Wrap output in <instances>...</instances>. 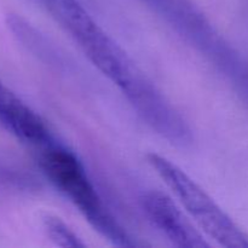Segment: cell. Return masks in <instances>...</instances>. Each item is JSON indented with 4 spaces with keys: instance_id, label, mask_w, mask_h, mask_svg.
Here are the masks:
<instances>
[{
    "instance_id": "obj_1",
    "label": "cell",
    "mask_w": 248,
    "mask_h": 248,
    "mask_svg": "<svg viewBox=\"0 0 248 248\" xmlns=\"http://www.w3.org/2000/svg\"><path fill=\"white\" fill-rule=\"evenodd\" d=\"M35 153L39 167L46 178L80 211L96 232L115 246H136L107 210L84 165L74 153L57 140Z\"/></svg>"
},
{
    "instance_id": "obj_2",
    "label": "cell",
    "mask_w": 248,
    "mask_h": 248,
    "mask_svg": "<svg viewBox=\"0 0 248 248\" xmlns=\"http://www.w3.org/2000/svg\"><path fill=\"white\" fill-rule=\"evenodd\" d=\"M79 45L90 62L121 92L132 89L143 73L101 28L79 0H36Z\"/></svg>"
},
{
    "instance_id": "obj_3",
    "label": "cell",
    "mask_w": 248,
    "mask_h": 248,
    "mask_svg": "<svg viewBox=\"0 0 248 248\" xmlns=\"http://www.w3.org/2000/svg\"><path fill=\"white\" fill-rule=\"evenodd\" d=\"M147 160L210 239L223 247L248 248L247 235L183 170L156 153L148 154Z\"/></svg>"
},
{
    "instance_id": "obj_4",
    "label": "cell",
    "mask_w": 248,
    "mask_h": 248,
    "mask_svg": "<svg viewBox=\"0 0 248 248\" xmlns=\"http://www.w3.org/2000/svg\"><path fill=\"white\" fill-rule=\"evenodd\" d=\"M142 206L150 222L177 247L206 248L211 245L188 219L170 196L161 191H148Z\"/></svg>"
},
{
    "instance_id": "obj_5",
    "label": "cell",
    "mask_w": 248,
    "mask_h": 248,
    "mask_svg": "<svg viewBox=\"0 0 248 248\" xmlns=\"http://www.w3.org/2000/svg\"><path fill=\"white\" fill-rule=\"evenodd\" d=\"M0 124L35 152L56 142L38 113L0 81Z\"/></svg>"
},
{
    "instance_id": "obj_6",
    "label": "cell",
    "mask_w": 248,
    "mask_h": 248,
    "mask_svg": "<svg viewBox=\"0 0 248 248\" xmlns=\"http://www.w3.org/2000/svg\"><path fill=\"white\" fill-rule=\"evenodd\" d=\"M44 230L48 239L58 247L79 248L85 247V242L70 229L69 225L56 216H45L43 219Z\"/></svg>"
},
{
    "instance_id": "obj_7",
    "label": "cell",
    "mask_w": 248,
    "mask_h": 248,
    "mask_svg": "<svg viewBox=\"0 0 248 248\" xmlns=\"http://www.w3.org/2000/svg\"><path fill=\"white\" fill-rule=\"evenodd\" d=\"M147 4L152 5L155 9L160 10L166 15H186L193 12V7L186 0H143Z\"/></svg>"
}]
</instances>
